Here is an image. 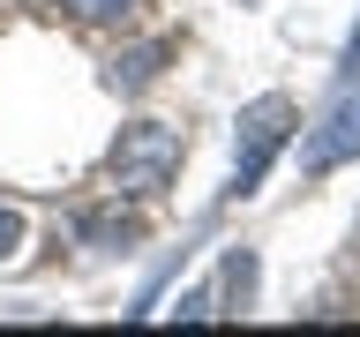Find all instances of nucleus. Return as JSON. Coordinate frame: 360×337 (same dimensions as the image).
Listing matches in <instances>:
<instances>
[{"instance_id":"obj_1","label":"nucleus","mask_w":360,"mask_h":337,"mask_svg":"<svg viewBox=\"0 0 360 337\" xmlns=\"http://www.w3.org/2000/svg\"><path fill=\"white\" fill-rule=\"evenodd\" d=\"M180 157H188L180 128L135 120V128H120V143H112V187H120V195H158V187H173Z\"/></svg>"},{"instance_id":"obj_2","label":"nucleus","mask_w":360,"mask_h":337,"mask_svg":"<svg viewBox=\"0 0 360 337\" xmlns=\"http://www.w3.org/2000/svg\"><path fill=\"white\" fill-rule=\"evenodd\" d=\"M292 128H300V112H292V98H255V105H240V135H233V195H255L270 173V157L292 143Z\"/></svg>"},{"instance_id":"obj_3","label":"nucleus","mask_w":360,"mask_h":337,"mask_svg":"<svg viewBox=\"0 0 360 337\" xmlns=\"http://www.w3.org/2000/svg\"><path fill=\"white\" fill-rule=\"evenodd\" d=\"M345 157H360V90H345V98L323 112V128L300 135V173H330Z\"/></svg>"},{"instance_id":"obj_4","label":"nucleus","mask_w":360,"mask_h":337,"mask_svg":"<svg viewBox=\"0 0 360 337\" xmlns=\"http://www.w3.org/2000/svg\"><path fill=\"white\" fill-rule=\"evenodd\" d=\"M165 53H173V45L158 38V45H135V53H120V60H112V90H143L158 75V60H165Z\"/></svg>"},{"instance_id":"obj_5","label":"nucleus","mask_w":360,"mask_h":337,"mask_svg":"<svg viewBox=\"0 0 360 337\" xmlns=\"http://www.w3.org/2000/svg\"><path fill=\"white\" fill-rule=\"evenodd\" d=\"M68 15L75 22H112V15H128V0H68Z\"/></svg>"},{"instance_id":"obj_6","label":"nucleus","mask_w":360,"mask_h":337,"mask_svg":"<svg viewBox=\"0 0 360 337\" xmlns=\"http://www.w3.org/2000/svg\"><path fill=\"white\" fill-rule=\"evenodd\" d=\"M225 292L248 308V292H255V263H248V255H233V263H225Z\"/></svg>"},{"instance_id":"obj_7","label":"nucleus","mask_w":360,"mask_h":337,"mask_svg":"<svg viewBox=\"0 0 360 337\" xmlns=\"http://www.w3.org/2000/svg\"><path fill=\"white\" fill-rule=\"evenodd\" d=\"M15 247H22V218H15V210H0V263H8Z\"/></svg>"},{"instance_id":"obj_8","label":"nucleus","mask_w":360,"mask_h":337,"mask_svg":"<svg viewBox=\"0 0 360 337\" xmlns=\"http://www.w3.org/2000/svg\"><path fill=\"white\" fill-rule=\"evenodd\" d=\"M345 83H360V30H353V45H345Z\"/></svg>"}]
</instances>
